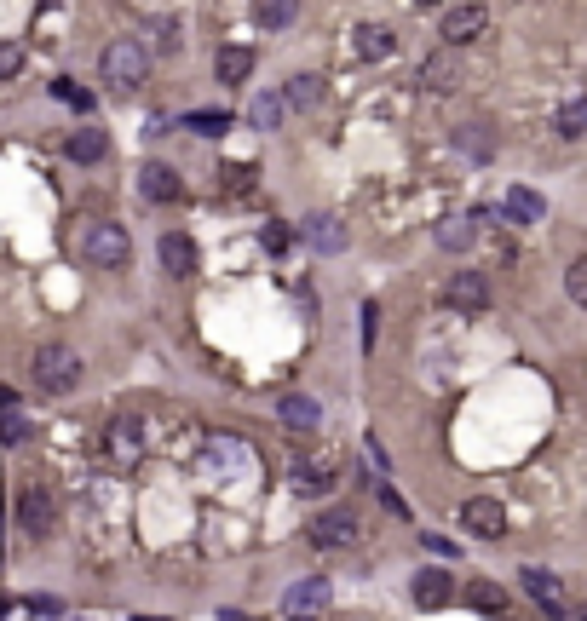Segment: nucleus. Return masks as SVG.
I'll use <instances>...</instances> for the list:
<instances>
[{
  "label": "nucleus",
  "instance_id": "423d86ee",
  "mask_svg": "<svg viewBox=\"0 0 587 621\" xmlns=\"http://www.w3.org/2000/svg\"><path fill=\"white\" fill-rule=\"evenodd\" d=\"M18 529H24L29 541H47L52 535V495L41 483H29L24 495H18Z\"/></svg>",
  "mask_w": 587,
  "mask_h": 621
},
{
  "label": "nucleus",
  "instance_id": "a19ab883",
  "mask_svg": "<svg viewBox=\"0 0 587 621\" xmlns=\"http://www.w3.org/2000/svg\"><path fill=\"white\" fill-rule=\"evenodd\" d=\"M570 621H587V604H576V610H570Z\"/></svg>",
  "mask_w": 587,
  "mask_h": 621
},
{
  "label": "nucleus",
  "instance_id": "cd10ccee",
  "mask_svg": "<svg viewBox=\"0 0 587 621\" xmlns=\"http://www.w3.org/2000/svg\"><path fill=\"white\" fill-rule=\"evenodd\" d=\"M294 12H300V0H259V23L265 29H288Z\"/></svg>",
  "mask_w": 587,
  "mask_h": 621
},
{
  "label": "nucleus",
  "instance_id": "ddd939ff",
  "mask_svg": "<svg viewBox=\"0 0 587 621\" xmlns=\"http://www.w3.org/2000/svg\"><path fill=\"white\" fill-rule=\"evenodd\" d=\"M352 52L363 58V64H386V58L398 52V41H392V29H386V23H357Z\"/></svg>",
  "mask_w": 587,
  "mask_h": 621
},
{
  "label": "nucleus",
  "instance_id": "4468645a",
  "mask_svg": "<svg viewBox=\"0 0 587 621\" xmlns=\"http://www.w3.org/2000/svg\"><path fill=\"white\" fill-rule=\"evenodd\" d=\"M421 81L432 92H455V87H461V58H455V46H444V52H432V58H426Z\"/></svg>",
  "mask_w": 587,
  "mask_h": 621
},
{
  "label": "nucleus",
  "instance_id": "2f4dec72",
  "mask_svg": "<svg viewBox=\"0 0 587 621\" xmlns=\"http://www.w3.org/2000/svg\"><path fill=\"white\" fill-rule=\"evenodd\" d=\"M150 35H156V52H179V46H185L179 18H156V23H150Z\"/></svg>",
  "mask_w": 587,
  "mask_h": 621
},
{
  "label": "nucleus",
  "instance_id": "7c9ffc66",
  "mask_svg": "<svg viewBox=\"0 0 587 621\" xmlns=\"http://www.w3.org/2000/svg\"><path fill=\"white\" fill-rule=\"evenodd\" d=\"M52 98H64V104H70V110H93V92L87 87H75V81H64V75H58V81H52Z\"/></svg>",
  "mask_w": 587,
  "mask_h": 621
},
{
  "label": "nucleus",
  "instance_id": "bb28decb",
  "mask_svg": "<svg viewBox=\"0 0 587 621\" xmlns=\"http://www.w3.org/2000/svg\"><path fill=\"white\" fill-rule=\"evenodd\" d=\"M185 127H190V133H202V138H219L225 127H231V115H225V110H190Z\"/></svg>",
  "mask_w": 587,
  "mask_h": 621
},
{
  "label": "nucleus",
  "instance_id": "393cba45",
  "mask_svg": "<svg viewBox=\"0 0 587 621\" xmlns=\"http://www.w3.org/2000/svg\"><path fill=\"white\" fill-rule=\"evenodd\" d=\"M282 98H288V110H311V104L323 98V81H317V75H294Z\"/></svg>",
  "mask_w": 587,
  "mask_h": 621
},
{
  "label": "nucleus",
  "instance_id": "412c9836",
  "mask_svg": "<svg viewBox=\"0 0 587 621\" xmlns=\"http://www.w3.org/2000/svg\"><path fill=\"white\" fill-rule=\"evenodd\" d=\"M248 69H254V52H248V46H219V52H213V75H219L225 87L248 81Z\"/></svg>",
  "mask_w": 587,
  "mask_h": 621
},
{
  "label": "nucleus",
  "instance_id": "72a5a7b5",
  "mask_svg": "<svg viewBox=\"0 0 587 621\" xmlns=\"http://www.w3.org/2000/svg\"><path fill=\"white\" fill-rule=\"evenodd\" d=\"M300 489H306V495L334 489V466H300Z\"/></svg>",
  "mask_w": 587,
  "mask_h": 621
},
{
  "label": "nucleus",
  "instance_id": "1a4fd4ad",
  "mask_svg": "<svg viewBox=\"0 0 587 621\" xmlns=\"http://www.w3.org/2000/svg\"><path fill=\"white\" fill-rule=\"evenodd\" d=\"M139 196L144 202H179V196H185V179H179L167 161H144L139 167Z\"/></svg>",
  "mask_w": 587,
  "mask_h": 621
},
{
  "label": "nucleus",
  "instance_id": "f704fd0d",
  "mask_svg": "<svg viewBox=\"0 0 587 621\" xmlns=\"http://www.w3.org/2000/svg\"><path fill=\"white\" fill-rule=\"evenodd\" d=\"M18 69H24V46H18V41H0V81H12Z\"/></svg>",
  "mask_w": 587,
  "mask_h": 621
},
{
  "label": "nucleus",
  "instance_id": "a878e982",
  "mask_svg": "<svg viewBox=\"0 0 587 621\" xmlns=\"http://www.w3.org/2000/svg\"><path fill=\"white\" fill-rule=\"evenodd\" d=\"M553 127H559L564 138H582L587 133V98H570V104L553 115Z\"/></svg>",
  "mask_w": 587,
  "mask_h": 621
},
{
  "label": "nucleus",
  "instance_id": "4be33fe9",
  "mask_svg": "<svg viewBox=\"0 0 587 621\" xmlns=\"http://www.w3.org/2000/svg\"><path fill=\"white\" fill-rule=\"evenodd\" d=\"M541 213H547V202H541L530 184H513V190H507V219H513V225H536Z\"/></svg>",
  "mask_w": 587,
  "mask_h": 621
},
{
  "label": "nucleus",
  "instance_id": "7ed1b4c3",
  "mask_svg": "<svg viewBox=\"0 0 587 621\" xmlns=\"http://www.w3.org/2000/svg\"><path fill=\"white\" fill-rule=\"evenodd\" d=\"M29 368H35V386L47 391V397H70L81 386V357H75L70 345H41Z\"/></svg>",
  "mask_w": 587,
  "mask_h": 621
},
{
  "label": "nucleus",
  "instance_id": "f03ea898",
  "mask_svg": "<svg viewBox=\"0 0 587 621\" xmlns=\"http://www.w3.org/2000/svg\"><path fill=\"white\" fill-rule=\"evenodd\" d=\"M81 259L98 265V271H121L133 259V242H127V230L116 219H93V225L81 230Z\"/></svg>",
  "mask_w": 587,
  "mask_h": 621
},
{
  "label": "nucleus",
  "instance_id": "58836bf2",
  "mask_svg": "<svg viewBox=\"0 0 587 621\" xmlns=\"http://www.w3.org/2000/svg\"><path fill=\"white\" fill-rule=\"evenodd\" d=\"M421 541L438 552V558H455V541H444V535H421Z\"/></svg>",
  "mask_w": 587,
  "mask_h": 621
},
{
  "label": "nucleus",
  "instance_id": "dca6fc26",
  "mask_svg": "<svg viewBox=\"0 0 587 621\" xmlns=\"http://www.w3.org/2000/svg\"><path fill=\"white\" fill-rule=\"evenodd\" d=\"M432 236H438V248L467 253L472 242H478V213H455V219H438V225H432Z\"/></svg>",
  "mask_w": 587,
  "mask_h": 621
},
{
  "label": "nucleus",
  "instance_id": "a211bd4d",
  "mask_svg": "<svg viewBox=\"0 0 587 621\" xmlns=\"http://www.w3.org/2000/svg\"><path fill=\"white\" fill-rule=\"evenodd\" d=\"M156 253H162V265H167L173 276H190V271H196V242H190L185 230H167L162 242H156Z\"/></svg>",
  "mask_w": 587,
  "mask_h": 621
},
{
  "label": "nucleus",
  "instance_id": "aec40b11",
  "mask_svg": "<svg viewBox=\"0 0 587 621\" xmlns=\"http://www.w3.org/2000/svg\"><path fill=\"white\" fill-rule=\"evenodd\" d=\"M449 598H455L449 570H421V575H415V604H421V610H444Z\"/></svg>",
  "mask_w": 587,
  "mask_h": 621
},
{
  "label": "nucleus",
  "instance_id": "e433bc0d",
  "mask_svg": "<svg viewBox=\"0 0 587 621\" xmlns=\"http://www.w3.org/2000/svg\"><path fill=\"white\" fill-rule=\"evenodd\" d=\"M375 328H380V305H363V345H375Z\"/></svg>",
  "mask_w": 587,
  "mask_h": 621
},
{
  "label": "nucleus",
  "instance_id": "9d476101",
  "mask_svg": "<svg viewBox=\"0 0 587 621\" xmlns=\"http://www.w3.org/2000/svg\"><path fill=\"white\" fill-rule=\"evenodd\" d=\"M311 541H317V547H329V552L352 547V541H357V518H352V512H317V518H311Z\"/></svg>",
  "mask_w": 587,
  "mask_h": 621
},
{
  "label": "nucleus",
  "instance_id": "f257e3e1",
  "mask_svg": "<svg viewBox=\"0 0 587 621\" xmlns=\"http://www.w3.org/2000/svg\"><path fill=\"white\" fill-rule=\"evenodd\" d=\"M98 75L110 81V92H139L150 81V52H144L133 35H121V41L104 46V58H98Z\"/></svg>",
  "mask_w": 587,
  "mask_h": 621
},
{
  "label": "nucleus",
  "instance_id": "6ab92c4d",
  "mask_svg": "<svg viewBox=\"0 0 587 621\" xmlns=\"http://www.w3.org/2000/svg\"><path fill=\"white\" fill-rule=\"evenodd\" d=\"M455 150L472 161H495V127L490 121H467V127H455Z\"/></svg>",
  "mask_w": 587,
  "mask_h": 621
},
{
  "label": "nucleus",
  "instance_id": "c756f323",
  "mask_svg": "<svg viewBox=\"0 0 587 621\" xmlns=\"http://www.w3.org/2000/svg\"><path fill=\"white\" fill-rule=\"evenodd\" d=\"M24 437H29V420L18 409H6V414H0V449H18Z\"/></svg>",
  "mask_w": 587,
  "mask_h": 621
},
{
  "label": "nucleus",
  "instance_id": "6e6552de",
  "mask_svg": "<svg viewBox=\"0 0 587 621\" xmlns=\"http://www.w3.org/2000/svg\"><path fill=\"white\" fill-rule=\"evenodd\" d=\"M461 524H467L472 535H484V541H501L507 512H501V501H495V495H472V501L461 506Z\"/></svg>",
  "mask_w": 587,
  "mask_h": 621
},
{
  "label": "nucleus",
  "instance_id": "0eeeda50",
  "mask_svg": "<svg viewBox=\"0 0 587 621\" xmlns=\"http://www.w3.org/2000/svg\"><path fill=\"white\" fill-rule=\"evenodd\" d=\"M104 449H110V460L133 466V460L144 455V426H139V414H116V420H110V432H104Z\"/></svg>",
  "mask_w": 587,
  "mask_h": 621
},
{
  "label": "nucleus",
  "instance_id": "5701e85b",
  "mask_svg": "<svg viewBox=\"0 0 587 621\" xmlns=\"http://www.w3.org/2000/svg\"><path fill=\"white\" fill-rule=\"evenodd\" d=\"M282 115H288V98H282V92H259L254 104H248V121H254L259 133L282 127Z\"/></svg>",
  "mask_w": 587,
  "mask_h": 621
},
{
  "label": "nucleus",
  "instance_id": "39448f33",
  "mask_svg": "<svg viewBox=\"0 0 587 621\" xmlns=\"http://www.w3.org/2000/svg\"><path fill=\"white\" fill-rule=\"evenodd\" d=\"M444 305L461 311V317H484V311H490V282H484V271H455L449 276Z\"/></svg>",
  "mask_w": 587,
  "mask_h": 621
},
{
  "label": "nucleus",
  "instance_id": "2eb2a0df",
  "mask_svg": "<svg viewBox=\"0 0 587 621\" xmlns=\"http://www.w3.org/2000/svg\"><path fill=\"white\" fill-rule=\"evenodd\" d=\"M306 242L317 253H340V248H346V219H340V213H311V219H306Z\"/></svg>",
  "mask_w": 587,
  "mask_h": 621
},
{
  "label": "nucleus",
  "instance_id": "9b49d317",
  "mask_svg": "<svg viewBox=\"0 0 587 621\" xmlns=\"http://www.w3.org/2000/svg\"><path fill=\"white\" fill-rule=\"evenodd\" d=\"M518 581H524V593L536 598L547 616H564V587H559V575H553V570H536V564H524V570H518Z\"/></svg>",
  "mask_w": 587,
  "mask_h": 621
},
{
  "label": "nucleus",
  "instance_id": "ea45409f",
  "mask_svg": "<svg viewBox=\"0 0 587 621\" xmlns=\"http://www.w3.org/2000/svg\"><path fill=\"white\" fill-rule=\"evenodd\" d=\"M6 409H18V391H12V386H0V414H6Z\"/></svg>",
  "mask_w": 587,
  "mask_h": 621
},
{
  "label": "nucleus",
  "instance_id": "f8f14e48",
  "mask_svg": "<svg viewBox=\"0 0 587 621\" xmlns=\"http://www.w3.org/2000/svg\"><path fill=\"white\" fill-rule=\"evenodd\" d=\"M277 414H282L288 432H317V426H323V403L306 397V391H288V397L277 403Z\"/></svg>",
  "mask_w": 587,
  "mask_h": 621
},
{
  "label": "nucleus",
  "instance_id": "79ce46f5",
  "mask_svg": "<svg viewBox=\"0 0 587 621\" xmlns=\"http://www.w3.org/2000/svg\"><path fill=\"white\" fill-rule=\"evenodd\" d=\"M415 6H444V0H415Z\"/></svg>",
  "mask_w": 587,
  "mask_h": 621
},
{
  "label": "nucleus",
  "instance_id": "f3484780",
  "mask_svg": "<svg viewBox=\"0 0 587 621\" xmlns=\"http://www.w3.org/2000/svg\"><path fill=\"white\" fill-rule=\"evenodd\" d=\"M64 156L81 161V167L104 161V156H110V138H104V127H75V133L64 138Z\"/></svg>",
  "mask_w": 587,
  "mask_h": 621
},
{
  "label": "nucleus",
  "instance_id": "b1692460",
  "mask_svg": "<svg viewBox=\"0 0 587 621\" xmlns=\"http://www.w3.org/2000/svg\"><path fill=\"white\" fill-rule=\"evenodd\" d=\"M323 604H329V581H323V575H311V581H300V587L288 593V610H294V616H306V610H323Z\"/></svg>",
  "mask_w": 587,
  "mask_h": 621
},
{
  "label": "nucleus",
  "instance_id": "c9c22d12",
  "mask_svg": "<svg viewBox=\"0 0 587 621\" xmlns=\"http://www.w3.org/2000/svg\"><path fill=\"white\" fill-rule=\"evenodd\" d=\"M219 184H225V190H248V184H254V167H242V161H236V167L219 173Z\"/></svg>",
  "mask_w": 587,
  "mask_h": 621
},
{
  "label": "nucleus",
  "instance_id": "473e14b6",
  "mask_svg": "<svg viewBox=\"0 0 587 621\" xmlns=\"http://www.w3.org/2000/svg\"><path fill=\"white\" fill-rule=\"evenodd\" d=\"M564 294L576 299V305H587V253H582V259H570V271H564Z\"/></svg>",
  "mask_w": 587,
  "mask_h": 621
},
{
  "label": "nucleus",
  "instance_id": "4c0bfd02",
  "mask_svg": "<svg viewBox=\"0 0 587 621\" xmlns=\"http://www.w3.org/2000/svg\"><path fill=\"white\" fill-rule=\"evenodd\" d=\"M265 248L282 253V248H288V230H282V225H265Z\"/></svg>",
  "mask_w": 587,
  "mask_h": 621
},
{
  "label": "nucleus",
  "instance_id": "20e7f679",
  "mask_svg": "<svg viewBox=\"0 0 587 621\" xmlns=\"http://www.w3.org/2000/svg\"><path fill=\"white\" fill-rule=\"evenodd\" d=\"M484 29H490V6H484V0H455L444 12V23H438L444 46H467V41H478Z\"/></svg>",
  "mask_w": 587,
  "mask_h": 621
},
{
  "label": "nucleus",
  "instance_id": "c85d7f7f",
  "mask_svg": "<svg viewBox=\"0 0 587 621\" xmlns=\"http://www.w3.org/2000/svg\"><path fill=\"white\" fill-rule=\"evenodd\" d=\"M472 610H484V616H501V610H507V593H501V587H490V581H472Z\"/></svg>",
  "mask_w": 587,
  "mask_h": 621
}]
</instances>
